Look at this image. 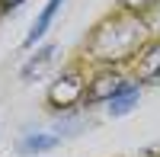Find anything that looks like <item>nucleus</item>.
<instances>
[{
  "label": "nucleus",
  "instance_id": "f257e3e1",
  "mask_svg": "<svg viewBox=\"0 0 160 157\" xmlns=\"http://www.w3.org/2000/svg\"><path fill=\"white\" fill-rule=\"evenodd\" d=\"M144 38V23L122 13V16L106 19L90 38V55L99 61H125L135 55V48Z\"/></svg>",
  "mask_w": 160,
  "mask_h": 157
},
{
  "label": "nucleus",
  "instance_id": "f03ea898",
  "mask_svg": "<svg viewBox=\"0 0 160 157\" xmlns=\"http://www.w3.org/2000/svg\"><path fill=\"white\" fill-rule=\"evenodd\" d=\"M83 96H87V84H83V77H80L77 71H68L55 87L48 90V103H51L55 109H71V106H77Z\"/></svg>",
  "mask_w": 160,
  "mask_h": 157
},
{
  "label": "nucleus",
  "instance_id": "7ed1b4c3",
  "mask_svg": "<svg viewBox=\"0 0 160 157\" xmlns=\"http://www.w3.org/2000/svg\"><path fill=\"white\" fill-rule=\"evenodd\" d=\"M122 87V77H118L115 71H99L96 77L90 80V90H87V103H109L115 96V90Z\"/></svg>",
  "mask_w": 160,
  "mask_h": 157
},
{
  "label": "nucleus",
  "instance_id": "20e7f679",
  "mask_svg": "<svg viewBox=\"0 0 160 157\" xmlns=\"http://www.w3.org/2000/svg\"><path fill=\"white\" fill-rule=\"evenodd\" d=\"M61 3L64 0H48L45 3V10L35 16V23H32V29H29V35H26V48H32L38 38H42L45 32H48V26H51V19H55V13L61 10Z\"/></svg>",
  "mask_w": 160,
  "mask_h": 157
},
{
  "label": "nucleus",
  "instance_id": "39448f33",
  "mask_svg": "<svg viewBox=\"0 0 160 157\" xmlns=\"http://www.w3.org/2000/svg\"><path fill=\"white\" fill-rule=\"evenodd\" d=\"M138 106V84H125L122 80V87L115 90V96L109 99V112L112 115H125V112H131Z\"/></svg>",
  "mask_w": 160,
  "mask_h": 157
},
{
  "label": "nucleus",
  "instance_id": "423d86ee",
  "mask_svg": "<svg viewBox=\"0 0 160 157\" xmlns=\"http://www.w3.org/2000/svg\"><path fill=\"white\" fill-rule=\"evenodd\" d=\"M160 77V42L148 45L138 61V80H157Z\"/></svg>",
  "mask_w": 160,
  "mask_h": 157
},
{
  "label": "nucleus",
  "instance_id": "0eeeda50",
  "mask_svg": "<svg viewBox=\"0 0 160 157\" xmlns=\"http://www.w3.org/2000/svg\"><path fill=\"white\" fill-rule=\"evenodd\" d=\"M58 148V135H26L19 141V154H42V151H51Z\"/></svg>",
  "mask_w": 160,
  "mask_h": 157
},
{
  "label": "nucleus",
  "instance_id": "6e6552de",
  "mask_svg": "<svg viewBox=\"0 0 160 157\" xmlns=\"http://www.w3.org/2000/svg\"><path fill=\"white\" fill-rule=\"evenodd\" d=\"M55 58V45H45V48H38L35 51V58L26 61V68H22V80H32L35 74H42L45 71V64Z\"/></svg>",
  "mask_w": 160,
  "mask_h": 157
},
{
  "label": "nucleus",
  "instance_id": "1a4fd4ad",
  "mask_svg": "<svg viewBox=\"0 0 160 157\" xmlns=\"http://www.w3.org/2000/svg\"><path fill=\"white\" fill-rule=\"evenodd\" d=\"M118 3H122V10H125V13H135V10H148L154 0H118Z\"/></svg>",
  "mask_w": 160,
  "mask_h": 157
},
{
  "label": "nucleus",
  "instance_id": "9d476101",
  "mask_svg": "<svg viewBox=\"0 0 160 157\" xmlns=\"http://www.w3.org/2000/svg\"><path fill=\"white\" fill-rule=\"evenodd\" d=\"M22 3V0H0V7H3V10H13V7H19Z\"/></svg>",
  "mask_w": 160,
  "mask_h": 157
}]
</instances>
